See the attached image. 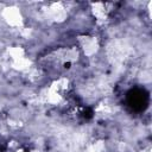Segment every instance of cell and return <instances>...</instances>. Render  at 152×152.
<instances>
[{"mask_svg":"<svg viewBox=\"0 0 152 152\" xmlns=\"http://www.w3.org/2000/svg\"><path fill=\"white\" fill-rule=\"evenodd\" d=\"M17 152H25V151H17Z\"/></svg>","mask_w":152,"mask_h":152,"instance_id":"6da1fadb","label":"cell"}]
</instances>
